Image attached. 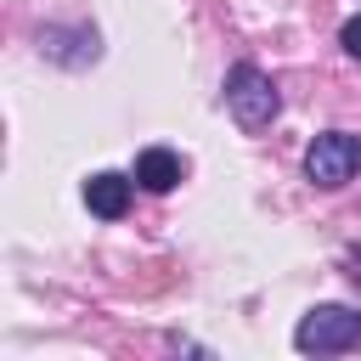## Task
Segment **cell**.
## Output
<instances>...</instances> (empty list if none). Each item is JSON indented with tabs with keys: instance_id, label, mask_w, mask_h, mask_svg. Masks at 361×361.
Returning a JSON list of instances; mask_svg holds the SVG:
<instances>
[{
	"instance_id": "5b68a950",
	"label": "cell",
	"mask_w": 361,
	"mask_h": 361,
	"mask_svg": "<svg viewBox=\"0 0 361 361\" xmlns=\"http://www.w3.org/2000/svg\"><path fill=\"white\" fill-rule=\"evenodd\" d=\"M130 197H135V175L96 169V175L85 180V209L102 214V220H124V214H130Z\"/></svg>"
},
{
	"instance_id": "ba28073f",
	"label": "cell",
	"mask_w": 361,
	"mask_h": 361,
	"mask_svg": "<svg viewBox=\"0 0 361 361\" xmlns=\"http://www.w3.org/2000/svg\"><path fill=\"white\" fill-rule=\"evenodd\" d=\"M344 265H350V276L361 282V248H350V254H344Z\"/></svg>"
},
{
	"instance_id": "7a4b0ae2",
	"label": "cell",
	"mask_w": 361,
	"mask_h": 361,
	"mask_svg": "<svg viewBox=\"0 0 361 361\" xmlns=\"http://www.w3.org/2000/svg\"><path fill=\"white\" fill-rule=\"evenodd\" d=\"M361 344V310L355 305H310L293 327L299 355H344Z\"/></svg>"
},
{
	"instance_id": "52a82bcc",
	"label": "cell",
	"mask_w": 361,
	"mask_h": 361,
	"mask_svg": "<svg viewBox=\"0 0 361 361\" xmlns=\"http://www.w3.org/2000/svg\"><path fill=\"white\" fill-rule=\"evenodd\" d=\"M338 45H344V51H350V56L361 62V17H350V23L338 28Z\"/></svg>"
},
{
	"instance_id": "277c9868",
	"label": "cell",
	"mask_w": 361,
	"mask_h": 361,
	"mask_svg": "<svg viewBox=\"0 0 361 361\" xmlns=\"http://www.w3.org/2000/svg\"><path fill=\"white\" fill-rule=\"evenodd\" d=\"M34 45H39V56L56 62V68H90V62H102V34H96V23H45V28L34 34Z\"/></svg>"
},
{
	"instance_id": "8992f818",
	"label": "cell",
	"mask_w": 361,
	"mask_h": 361,
	"mask_svg": "<svg viewBox=\"0 0 361 361\" xmlns=\"http://www.w3.org/2000/svg\"><path fill=\"white\" fill-rule=\"evenodd\" d=\"M130 175H135L141 192H175L180 175H186V164H180V152H169V147H141Z\"/></svg>"
},
{
	"instance_id": "3957f363",
	"label": "cell",
	"mask_w": 361,
	"mask_h": 361,
	"mask_svg": "<svg viewBox=\"0 0 361 361\" xmlns=\"http://www.w3.org/2000/svg\"><path fill=\"white\" fill-rule=\"evenodd\" d=\"M361 175V135L355 130H322L305 147V180L322 192H338Z\"/></svg>"
},
{
	"instance_id": "6da1fadb",
	"label": "cell",
	"mask_w": 361,
	"mask_h": 361,
	"mask_svg": "<svg viewBox=\"0 0 361 361\" xmlns=\"http://www.w3.org/2000/svg\"><path fill=\"white\" fill-rule=\"evenodd\" d=\"M220 96H226V113L237 118V130H243V135L271 130V124H276V113H282V90H276V79H271L259 62H231V68H226Z\"/></svg>"
}]
</instances>
